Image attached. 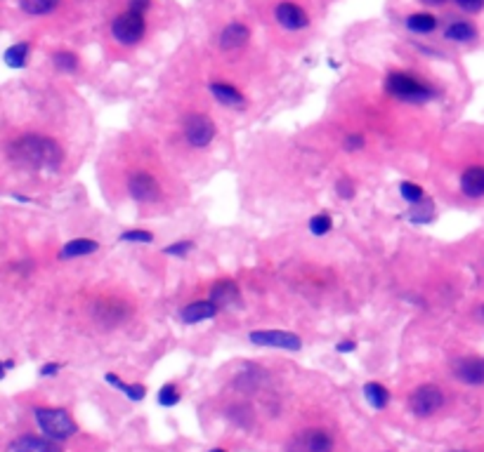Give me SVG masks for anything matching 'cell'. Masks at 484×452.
<instances>
[{
    "instance_id": "obj_43",
    "label": "cell",
    "mask_w": 484,
    "mask_h": 452,
    "mask_svg": "<svg viewBox=\"0 0 484 452\" xmlns=\"http://www.w3.org/2000/svg\"><path fill=\"white\" fill-rule=\"evenodd\" d=\"M478 316H480V321H484V304L478 309Z\"/></svg>"
},
{
    "instance_id": "obj_3",
    "label": "cell",
    "mask_w": 484,
    "mask_h": 452,
    "mask_svg": "<svg viewBox=\"0 0 484 452\" xmlns=\"http://www.w3.org/2000/svg\"><path fill=\"white\" fill-rule=\"evenodd\" d=\"M33 419L41 431L53 441H67L78 431V424L62 407H36Z\"/></svg>"
},
{
    "instance_id": "obj_30",
    "label": "cell",
    "mask_w": 484,
    "mask_h": 452,
    "mask_svg": "<svg viewBox=\"0 0 484 452\" xmlns=\"http://www.w3.org/2000/svg\"><path fill=\"white\" fill-rule=\"evenodd\" d=\"M307 226H310L312 236H326L333 228V219L328 217V214H314Z\"/></svg>"
},
{
    "instance_id": "obj_42",
    "label": "cell",
    "mask_w": 484,
    "mask_h": 452,
    "mask_svg": "<svg viewBox=\"0 0 484 452\" xmlns=\"http://www.w3.org/2000/svg\"><path fill=\"white\" fill-rule=\"evenodd\" d=\"M3 368H5V373H7V370H12V368H14V360H5V365H3Z\"/></svg>"
},
{
    "instance_id": "obj_25",
    "label": "cell",
    "mask_w": 484,
    "mask_h": 452,
    "mask_svg": "<svg viewBox=\"0 0 484 452\" xmlns=\"http://www.w3.org/2000/svg\"><path fill=\"white\" fill-rule=\"evenodd\" d=\"M60 7V0H19V10L31 17H45Z\"/></svg>"
},
{
    "instance_id": "obj_34",
    "label": "cell",
    "mask_w": 484,
    "mask_h": 452,
    "mask_svg": "<svg viewBox=\"0 0 484 452\" xmlns=\"http://www.w3.org/2000/svg\"><path fill=\"white\" fill-rule=\"evenodd\" d=\"M192 250H194L192 241H178V243H173V246L163 248V255H168V257H185Z\"/></svg>"
},
{
    "instance_id": "obj_5",
    "label": "cell",
    "mask_w": 484,
    "mask_h": 452,
    "mask_svg": "<svg viewBox=\"0 0 484 452\" xmlns=\"http://www.w3.org/2000/svg\"><path fill=\"white\" fill-rule=\"evenodd\" d=\"M182 132H185V139L189 146H194V149H206V146L213 144V139H215V123H213V118L203 116V114H189L185 118V125H182Z\"/></svg>"
},
{
    "instance_id": "obj_23",
    "label": "cell",
    "mask_w": 484,
    "mask_h": 452,
    "mask_svg": "<svg viewBox=\"0 0 484 452\" xmlns=\"http://www.w3.org/2000/svg\"><path fill=\"white\" fill-rule=\"evenodd\" d=\"M364 398L373 410H383V407H387V403H390V391H387L383 384L369 382L364 384Z\"/></svg>"
},
{
    "instance_id": "obj_4",
    "label": "cell",
    "mask_w": 484,
    "mask_h": 452,
    "mask_svg": "<svg viewBox=\"0 0 484 452\" xmlns=\"http://www.w3.org/2000/svg\"><path fill=\"white\" fill-rule=\"evenodd\" d=\"M144 33H146V21H144V14L139 12L126 10L112 21V38L123 48L137 45V43L144 38Z\"/></svg>"
},
{
    "instance_id": "obj_40",
    "label": "cell",
    "mask_w": 484,
    "mask_h": 452,
    "mask_svg": "<svg viewBox=\"0 0 484 452\" xmlns=\"http://www.w3.org/2000/svg\"><path fill=\"white\" fill-rule=\"evenodd\" d=\"M357 349V342H338L335 344V351L338 353H352Z\"/></svg>"
},
{
    "instance_id": "obj_31",
    "label": "cell",
    "mask_w": 484,
    "mask_h": 452,
    "mask_svg": "<svg viewBox=\"0 0 484 452\" xmlns=\"http://www.w3.org/2000/svg\"><path fill=\"white\" fill-rule=\"evenodd\" d=\"M227 417H230L232 421H237V424L244 426V429L253 424V412H251V407H246V405H232Z\"/></svg>"
},
{
    "instance_id": "obj_41",
    "label": "cell",
    "mask_w": 484,
    "mask_h": 452,
    "mask_svg": "<svg viewBox=\"0 0 484 452\" xmlns=\"http://www.w3.org/2000/svg\"><path fill=\"white\" fill-rule=\"evenodd\" d=\"M418 3L430 5V7H439V5H446V3H449V0H418Z\"/></svg>"
},
{
    "instance_id": "obj_45",
    "label": "cell",
    "mask_w": 484,
    "mask_h": 452,
    "mask_svg": "<svg viewBox=\"0 0 484 452\" xmlns=\"http://www.w3.org/2000/svg\"><path fill=\"white\" fill-rule=\"evenodd\" d=\"M456 452H466V450H456Z\"/></svg>"
},
{
    "instance_id": "obj_32",
    "label": "cell",
    "mask_w": 484,
    "mask_h": 452,
    "mask_svg": "<svg viewBox=\"0 0 484 452\" xmlns=\"http://www.w3.org/2000/svg\"><path fill=\"white\" fill-rule=\"evenodd\" d=\"M121 243H137V246H146V243H154V233L142 231V228H130V231L121 233Z\"/></svg>"
},
{
    "instance_id": "obj_17",
    "label": "cell",
    "mask_w": 484,
    "mask_h": 452,
    "mask_svg": "<svg viewBox=\"0 0 484 452\" xmlns=\"http://www.w3.org/2000/svg\"><path fill=\"white\" fill-rule=\"evenodd\" d=\"M251 38V31H248L246 24L241 21H230L222 31H220V48L222 50H241Z\"/></svg>"
},
{
    "instance_id": "obj_33",
    "label": "cell",
    "mask_w": 484,
    "mask_h": 452,
    "mask_svg": "<svg viewBox=\"0 0 484 452\" xmlns=\"http://www.w3.org/2000/svg\"><path fill=\"white\" fill-rule=\"evenodd\" d=\"M158 403L163 405V407H173V405H178L180 403V391L175 384H163L158 391Z\"/></svg>"
},
{
    "instance_id": "obj_6",
    "label": "cell",
    "mask_w": 484,
    "mask_h": 452,
    "mask_svg": "<svg viewBox=\"0 0 484 452\" xmlns=\"http://www.w3.org/2000/svg\"><path fill=\"white\" fill-rule=\"evenodd\" d=\"M333 436L326 429H305L289 441L286 452H333Z\"/></svg>"
},
{
    "instance_id": "obj_12",
    "label": "cell",
    "mask_w": 484,
    "mask_h": 452,
    "mask_svg": "<svg viewBox=\"0 0 484 452\" xmlns=\"http://www.w3.org/2000/svg\"><path fill=\"white\" fill-rule=\"evenodd\" d=\"M130 311L133 309L121 299H102L95 304L92 314L102 325H121L123 321H128Z\"/></svg>"
},
{
    "instance_id": "obj_1",
    "label": "cell",
    "mask_w": 484,
    "mask_h": 452,
    "mask_svg": "<svg viewBox=\"0 0 484 452\" xmlns=\"http://www.w3.org/2000/svg\"><path fill=\"white\" fill-rule=\"evenodd\" d=\"M7 153L10 158L17 162V165L31 167V170H57L64 160V151L62 146L50 137L43 135H24L17 137L14 142L7 146Z\"/></svg>"
},
{
    "instance_id": "obj_38",
    "label": "cell",
    "mask_w": 484,
    "mask_h": 452,
    "mask_svg": "<svg viewBox=\"0 0 484 452\" xmlns=\"http://www.w3.org/2000/svg\"><path fill=\"white\" fill-rule=\"evenodd\" d=\"M60 370H62L60 363H45V365H43V368L38 370V375H41V377H45V380H50V377H57V375H60Z\"/></svg>"
},
{
    "instance_id": "obj_10",
    "label": "cell",
    "mask_w": 484,
    "mask_h": 452,
    "mask_svg": "<svg viewBox=\"0 0 484 452\" xmlns=\"http://www.w3.org/2000/svg\"><path fill=\"white\" fill-rule=\"evenodd\" d=\"M128 194L137 203H154L161 198V184L149 172H135L128 180Z\"/></svg>"
},
{
    "instance_id": "obj_35",
    "label": "cell",
    "mask_w": 484,
    "mask_h": 452,
    "mask_svg": "<svg viewBox=\"0 0 484 452\" xmlns=\"http://www.w3.org/2000/svg\"><path fill=\"white\" fill-rule=\"evenodd\" d=\"M335 191H338V196L343 198V201H352V198H355V184H352V180H348V177L338 180Z\"/></svg>"
},
{
    "instance_id": "obj_18",
    "label": "cell",
    "mask_w": 484,
    "mask_h": 452,
    "mask_svg": "<svg viewBox=\"0 0 484 452\" xmlns=\"http://www.w3.org/2000/svg\"><path fill=\"white\" fill-rule=\"evenodd\" d=\"M210 299L215 302L220 309L239 307V302H241L239 285L234 283V280H217V283L210 287Z\"/></svg>"
},
{
    "instance_id": "obj_36",
    "label": "cell",
    "mask_w": 484,
    "mask_h": 452,
    "mask_svg": "<svg viewBox=\"0 0 484 452\" xmlns=\"http://www.w3.org/2000/svg\"><path fill=\"white\" fill-rule=\"evenodd\" d=\"M453 5L468 14H478L484 10V0H453Z\"/></svg>"
},
{
    "instance_id": "obj_27",
    "label": "cell",
    "mask_w": 484,
    "mask_h": 452,
    "mask_svg": "<svg viewBox=\"0 0 484 452\" xmlns=\"http://www.w3.org/2000/svg\"><path fill=\"white\" fill-rule=\"evenodd\" d=\"M409 219H412L416 226L430 224V221L435 219V205H432V203H418V205H414V212L409 214Z\"/></svg>"
},
{
    "instance_id": "obj_7",
    "label": "cell",
    "mask_w": 484,
    "mask_h": 452,
    "mask_svg": "<svg viewBox=\"0 0 484 452\" xmlns=\"http://www.w3.org/2000/svg\"><path fill=\"white\" fill-rule=\"evenodd\" d=\"M444 405V391L435 387V384H421L414 389V394L409 396V407L416 417H430L437 410H442Z\"/></svg>"
},
{
    "instance_id": "obj_39",
    "label": "cell",
    "mask_w": 484,
    "mask_h": 452,
    "mask_svg": "<svg viewBox=\"0 0 484 452\" xmlns=\"http://www.w3.org/2000/svg\"><path fill=\"white\" fill-rule=\"evenodd\" d=\"M149 7H151V0H128V10H133V12L144 14Z\"/></svg>"
},
{
    "instance_id": "obj_28",
    "label": "cell",
    "mask_w": 484,
    "mask_h": 452,
    "mask_svg": "<svg viewBox=\"0 0 484 452\" xmlns=\"http://www.w3.org/2000/svg\"><path fill=\"white\" fill-rule=\"evenodd\" d=\"M53 64L57 71L62 73H73L78 69V57L73 52H55L53 55Z\"/></svg>"
},
{
    "instance_id": "obj_26",
    "label": "cell",
    "mask_w": 484,
    "mask_h": 452,
    "mask_svg": "<svg viewBox=\"0 0 484 452\" xmlns=\"http://www.w3.org/2000/svg\"><path fill=\"white\" fill-rule=\"evenodd\" d=\"M104 380H107V384H112L114 389L123 391V394H126L130 401H135V403L142 401V398L146 396V389L142 387V384H126V382H121L119 375H114V373H107Z\"/></svg>"
},
{
    "instance_id": "obj_11",
    "label": "cell",
    "mask_w": 484,
    "mask_h": 452,
    "mask_svg": "<svg viewBox=\"0 0 484 452\" xmlns=\"http://www.w3.org/2000/svg\"><path fill=\"white\" fill-rule=\"evenodd\" d=\"M274 19L279 26L286 28V31H300V28H305L310 24L307 12L300 5L291 3V0H281V3L274 7Z\"/></svg>"
},
{
    "instance_id": "obj_29",
    "label": "cell",
    "mask_w": 484,
    "mask_h": 452,
    "mask_svg": "<svg viewBox=\"0 0 484 452\" xmlns=\"http://www.w3.org/2000/svg\"><path fill=\"white\" fill-rule=\"evenodd\" d=\"M399 194H402V198H404L409 205H418V203L425 201L423 189L418 187V184H414V182H402L399 184Z\"/></svg>"
},
{
    "instance_id": "obj_15",
    "label": "cell",
    "mask_w": 484,
    "mask_h": 452,
    "mask_svg": "<svg viewBox=\"0 0 484 452\" xmlns=\"http://www.w3.org/2000/svg\"><path fill=\"white\" fill-rule=\"evenodd\" d=\"M10 452H62L60 446H57V441L53 439H43V436H19V439L12 441Z\"/></svg>"
},
{
    "instance_id": "obj_22",
    "label": "cell",
    "mask_w": 484,
    "mask_h": 452,
    "mask_svg": "<svg viewBox=\"0 0 484 452\" xmlns=\"http://www.w3.org/2000/svg\"><path fill=\"white\" fill-rule=\"evenodd\" d=\"M97 250H100V243H97V241H90V238H76V241L64 243L62 250H60V257H62V259L85 257V255H92V252H97Z\"/></svg>"
},
{
    "instance_id": "obj_21",
    "label": "cell",
    "mask_w": 484,
    "mask_h": 452,
    "mask_svg": "<svg viewBox=\"0 0 484 452\" xmlns=\"http://www.w3.org/2000/svg\"><path fill=\"white\" fill-rule=\"evenodd\" d=\"M210 94L220 104H225V106H230V109H241L246 104L244 94H241L234 85H227V83H210Z\"/></svg>"
},
{
    "instance_id": "obj_44",
    "label": "cell",
    "mask_w": 484,
    "mask_h": 452,
    "mask_svg": "<svg viewBox=\"0 0 484 452\" xmlns=\"http://www.w3.org/2000/svg\"><path fill=\"white\" fill-rule=\"evenodd\" d=\"M210 452H227V450H222V448H213Z\"/></svg>"
},
{
    "instance_id": "obj_13",
    "label": "cell",
    "mask_w": 484,
    "mask_h": 452,
    "mask_svg": "<svg viewBox=\"0 0 484 452\" xmlns=\"http://www.w3.org/2000/svg\"><path fill=\"white\" fill-rule=\"evenodd\" d=\"M265 380H267L265 370L255 365V363H246V365H241L237 377H234V387H237L241 394H253V391H258L262 384H265Z\"/></svg>"
},
{
    "instance_id": "obj_9",
    "label": "cell",
    "mask_w": 484,
    "mask_h": 452,
    "mask_svg": "<svg viewBox=\"0 0 484 452\" xmlns=\"http://www.w3.org/2000/svg\"><path fill=\"white\" fill-rule=\"evenodd\" d=\"M451 373L458 382L482 387L484 384V355H461L451 363Z\"/></svg>"
},
{
    "instance_id": "obj_19",
    "label": "cell",
    "mask_w": 484,
    "mask_h": 452,
    "mask_svg": "<svg viewBox=\"0 0 484 452\" xmlns=\"http://www.w3.org/2000/svg\"><path fill=\"white\" fill-rule=\"evenodd\" d=\"M444 38L451 43H473L478 38V26L468 19H453L444 28Z\"/></svg>"
},
{
    "instance_id": "obj_16",
    "label": "cell",
    "mask_w": 484,
    "mask_h": 452,
    "mask_svg": "<svg viewBox=\"0 0 484 452\" xmlns=\"http://www.w3.org/2000/svg\"><path fill=\"white\" fill-rule=\"evenodd\" d=\"M461 191L466 198H484V165H470L461 175Z\"/></svg>"
},
{
    "instance_id": "obj_8",
    "label": "cell",
    "mask_w": 484,
    "mask_h": 452,
    "mask_svg": "<svg viewBox=\"0 0 484 452\" xmlns=\"http://www.w3.org/2000/svg\"><path fill=\"white\" fill-rule=\"evenodd\" d=\"M248 342L255 346H272V349H286V351H300L303 349V339L296 332L286 330H253L248 335Z\"/></svg>"
},
{
    "instance_id": "obj_37",
    "label": "cell",
    "mask_w": 484,
    "mask_h": 452,
    "mask_svg": "<svg viewBox=\"0 0 484 452\" xmlns=\"http://www.w3.org/2000/svg\"><path fill=\"white\" fill-rule=\"evenodd\" d=\"M364 135H359V132H355V135H348L345 137V142H343V146H345V151H350V153H355V151H359V149H364Z\"/></svg>"
},
{
    "instance_id": "obj_2",
    "label": "cell",
    "mask_w": 484,
    "mask_h": 452,
    "mask_svg": "<svg viewBox=\"0 0 484 452\" xmlns=\"http://www.w3.org/2000/svg\"><path fill=\"white\" fill-rule=\"evenodd\" d=\"M385 92L407 104H425L435 99V87H430L421 78H416L414 73L407 71H392L385 78Z\"/></svg>"
},
{
    "instance_id": "obj_24",
    "label": "cell",
    "mask_w": 484,
    "mask_h": 452,
    "mask_svg": "<svg viewBox=\"0 0 484 452\" xmlns=\"http://www.w3.org/2000/svg\"><path fill=\"white\" fill-rule=\"evenodd\" d=\"M28 55H31V45H28L26 40L14 43V45L5 50V64L10 66V69H24L28 62Z\"/></svg>"
},
{
    "instance_id": "obj_20",
    "label": "cell",
    "mask_w": 484,
    "mask_h": 452,
    "mask_svg": "<svg viewBox=\"0 0 484 452\" xmlns=\"http://www.w3.org/2000/svg\"><path fill=\"white\" fill-rule=\"evenodd\" d=\"M404 26L416 35H428L432 31H437L439 19L430 12H414L404 19Z\"/></svg>"
},
{
    "instance_id": "obj_14",
    "label": "cell",
    "mask_w": 484,
    "mask_h": 452,
    "mask_svg": "<svg viewBox=\"0 0 484 452\" xmlns=\"http://www.w3.org/2000/svg\"><path fill=\"white\" fill-rule=\"evenodd\" d=\"M217 311H220V307L210 297L199 299V302H192V304H187V307L180 309V321L187 323V325H196V323H203V321L215 318Z\"/></svg>"
}]
</instances>
